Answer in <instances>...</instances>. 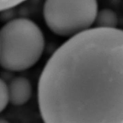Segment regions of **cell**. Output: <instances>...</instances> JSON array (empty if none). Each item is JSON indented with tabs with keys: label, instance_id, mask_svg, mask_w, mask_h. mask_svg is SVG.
I'll use <instances>...</instances> for the list:
<instances>
[{
	"label": "cell",
	"instance_id": "obj_1",
	"mask_svg": "<svg viewBox=\"0 0 123 123\" xmlns=\"http://www.w3.org/2000/svg\"><path fill=\"white\" fill-rule=\"evenodd\" d=\"M38 100L44 123H123V56L83 45L62 51L44 66Z\"/></svg>",
	"mask_w": 123,
	"mask_h": 123
},
{
	"label": "cell",
	"instance_id": "obj_2",
	"mask_svg": "<svg viewBox=\"0 0 123 123\" xmlns=\"http://www.w3.org/2000/svg\"><path fill=\"white\" fill-rule=\"evenodd\" d=\"M45 47L44 34L36 23L16 18L0 29V66L12 72L28 70L39 60Z\"/></svg>",
	"mask_w": 123,
	"mask_h": 123
},
{
	"label": "cell",
	"instance_id": "obj_3",
	"mask_svg": "<svg viewBox=\"0 0 123 123\" xmlns=\"http://www.w3.org/2000/svg\"><path fill=\"white\" fill-rule=\"evenodd\" d=\"M98 10L95 0H48L43 15L52 32L69 39L92 28Z\"/></svg>",
	"mask_w": 123,
	"mask_h": 123
},
{
	"label": "cell",
	"instance_id": "obj_4",
	"mask_svg": "<svg viewBox=\"0 0 123 123\" xmlns=\"http://www.w3.org/2000/svg\"><path fill=\"white\" fill-rule=\"evenodd\" d=\"M9 103L21 106L27 103L31 97L32 87L30 80L22 76L13 78L8 84Z\"/></svg>",
	"mask_w": 123,
	"mask_h": 123
},
{
	"label": "cell",
	"instance_id": "obj_5",
	"mask_svg": "<svg viewBox=\"0 0 123 123\" xmlns=\"http://www.w3.org/2000/svg\"><path fill=\"white\" fill-rule=\"evenodd\" d=\"M118 22L115 12L111 9L105 8L98 10L94 25L97 28L116 29Z\"/></svg>",
	"mask_w": 123,
	"mask_h": 123
},
{
	"label": "cell",
	"instance_id": "obj_6",
	"mask_svg": "<svg viewBox=\"0 0 123 123\" xmlns=\"http://www.w3.org/2000/svg\"><path fill=\"white\" fill-rule=\"evenodd\" d=\"M9 103L8 84L0 78V113L6 109Z\"/></svg>",
	"mask_w": 123,
	"mask_h": 123
},
{
	"label": "cell",
	"instance_id": "obj_7",
	"mask_svg": "<svg viewBox=\"0 0 123 123\" xmlns=\"http://www.w3.org/2000/svg\"><path fill=\"white\" fill-rule=\"evenodd\" d=\"M24 1L21 0H0V12L6 10L15 8L19 6Z\"/></svg>",
	"mask_w": 123,
	"mask_h": 123
},
{
	"label": "cell",
	"instance_id": "obj_8",
	"mask_svg": "<svg viewBox=\"0 0 123 123\" xmlns=\"http://www.w3.org/2000/svg\"><path fill=\"white\" fill-rule=\"evenodd\" d=\"M0 123H10L7 120L4 118H0Z\"/></svg>",
	"mask_w": 123,
	"mask_h": 123
}]
</instances>
